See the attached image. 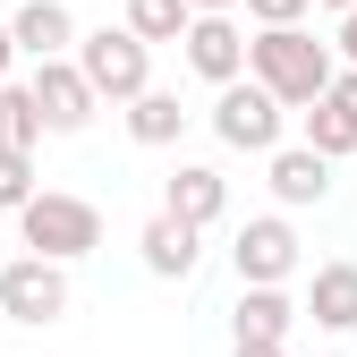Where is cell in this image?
<instances>
[{"label": "cell", "mask_w": 357, "mask_h": 357, "mask_svg": "<svg viewBox=\"0 0 357 357\" xmlns=\"http://www.w3.org/2000/svg\"><path fill=\"white\" fill-rule=\"evenodd\" d=\"M0 315L26 324V332L60 324L68 315V264H52V255H9V264H0Z\"/></svg>", "instance_id": "cell-5"}, {"label": "cell", "mask_w": 357, "mask_h": 357, "mask_svg": "<svg viewBox=\"0 0 357 357\" xmlns=\"http://www.w3.org/2000/svg\"><path fill=\"white\" fill-rule=\"evenodd\" d=\"M315 9H357V0H315Z\"/></svg>", "instance_id": "cell-25"}, {"label": "cell", "mask_w": 357, "mask_h": 357, "mask_svg": "<svg viewBox=\"0 0 357 357\" xmlns=\"http://www.w3.org/2000/svg\"><path fill=\"white\" fill-rule=\"evenodd\" d=\"M17 238L26 255H52V264H77V255H94L102 247V213L85 204V196H60V188H34L17 204Z\"/></svg>", "instance_id": "cell-2"}, {"label": "cell", "mask_w": 357, "mask_h": 357, "mask_svg": "<svg viewBox=\"0 0 357 357\" xmlns=\"http://www.w3.org/2000/svg\"><path fill=\"white\" fill-rule=\"evenodd\" d=\"M26 94H34V119H43V137H85V128H94V111H102V94L85 85V68H77L68 52H60V60H34Z\"/></svg>", "instance_id": "cell-6"}, {"label": "cell", "mask_w": 357, "mask_h": 357, "mask_svg": "<svg viewBox=\"0 0 357 357\" xmlns=\"http://www.w3.org/2000/svg\"><path fill=\"white\" fill-rule=\"evenodd\" d=\"M289 324H298V306H289L281 281H238V306H230L238 340H289Z\"/></svg>", "instance_id": "cell-14"}, {"label": "cell", "mask_w": 357, "mask_h": 357, "mask_svg": "<svg viewBox=\"0 0 357 357\" xmlns=\"http://www.w3.org/2000/svg\"><path fill=\"white\" fill-rule=\"evenodd\" d=\"M188 9H238V0H188Z\"/></svg>", "instance_id": "cell-24"}, {"label": "cell", "mask_w": 357, "mask_h": 357, "mask_svg": "<svg viewBox=\"0 0 357 357\" xmlns=\"http://www.w3.org/2000/svg\"><path fill=\"white\" fill-rule=\"evenodd\" d=\"M9 43L26 60H60L68 43H77V17H68V0H17V17H9Z\"/></svg>", "instance_id": "cell-13"}, {"label": "cell", "mask_w": 357, "mask_h": 357, "mask_svg": "<svg viewBox=\"0 0 357 357\" xmlns=\"http://www.w3.org/2000/svg\"><path fill=\"white\" fill-rule=\"evenodd\" d=\"M298 315H315L324 332H357V264H315Z\"/></svg>", "instance_id": "cell-15"}, {"label": "cell", "mask_w": 357, "mask_h": 357, "mask_svg": "<svg viewBox=\"0 0 357 357\" xmlns=\"http://www.w3.org/2000/svg\"><path fill=\"white\" fill-rule=\"evenodd\" d=\"M264 162H273L264 178H273V196H281L289 213H298V204H324V196H332V162H324L315 145H273Z\"/></svg>", "instance_id": "cell-12"}, {"label": "cell", "mask_w": 357, "mask_h": 357, "mask_svg": "<svg viewBox=\"0 0 357 357\" xmlns=\"http://www.w3.org/2000/svg\"><path fill=\"white\" fill-rule=\"evenodd\" d=\"M34 196V153H0V213H17Z\"/></svg>", "instance_id": "cell-19"}, {"label": "cell", "mask_w": 357, "mask_h": 357, "mask_svg": "<svg viewBox=\"0 0 357 357\" xmlns=\"http://www.w3.org/2000/svg\"><path fill=\"white\" fill-rule=\"evenodd\" d=\"M188 17H196L188 0H128V17H119V26L137 34V43H178V34H188Z\"/></svg>", "instance_id": "cell-18"}, {"label": "cell", "mask_w": 357, "mask_h": 357, "mask_svg": "<svg viewBox=\"0 0 357 357\" xmlns=\"http://www.w3.org/2000/svg\"><path fill=\"white\" fill-rule=\"evenodd\" d=\"M178 43H188V68H196L204 85L247 77V26H238V9H196Z\"/></svg>", "instance_id": "cell-7"}, {"label": "cell", "mask_w": 357, "mask_h": 357, "mask_svg": "<svg viewBox=\"0 0 357 357\" xmlns=\"http://www.w3.org/2000/svg\"><path fill=\"white\" fill-rule=\"evenodd\" d=\"M230 264H238V281H289L298 273V230L281 213H255V221H238Z\"/></svg>", "instance_id": "cell-9"}, {"label": "cell", "mask_w": 357, "mask_h": 357, "mask_svg": "<svg viewBox=\"0 0 357 357\" xmlns=\"http://www.w3.org/2000/svg\"><path fill=\"white\" fill-rule=\"evenodd\" d=\"M9 60H17V43H9V26H0V77H9Z\"/></svg>", "instance_id": "cell-23"}, {"label": "cell", "mask_w": 357, "mask_h": 357, "mask_svg": "<svg viewBox=\"0 0 357 357\" xmlns=\"http://www.w3.org/2000/svg\"><path fill=\"white\" fill-rule=\"evenodd\" d=\"M298 119H306V145H315L324 162H349L357 153V68H332V85Z\"/></svg>", "instance_id": "cell-8"}, {"label": "cell", "mask_w": 357, "mask_h": 357, "mask_svg": "<svg viewBox=\"0 0 357 357\" xmlns=\"http://www.w3.org/2000/svg\"><path fill=\"white\" fill-rule=\"evenodd\" d=\"M68 52H77L85 85H94L102 102H128V94H145V85H153V43H137L128 26H94V34H77Z\"/></svg>", "instance_id": "cell-3"}, {"label": "cell", "mask_w": 357, "mask_h": 357, "mask_svg": "<svg viewBox=\"0 0 357 357\" xmlns=\"http://www.w3.org/2000/svg\"><path fill=\"white\" fill-rule=\"evenodd\" d=\"M43 145V119H34V94L0 77V153H34Z\"/></svg>", "instance_id": "cell-17"}, {"label": "cell", "mask_w": 357, "mask_h": 357, "mask_svg": "<svg viewBox=\"0 0 357 357\" xmlns=\"http://www.w3.org/2000/svg\"><path fill=\"white\" fill-rule=\"evenodd\" d=\"M178 128H188V102L145 85V94H128V137L137 145H178Z\"/></svg>", "instance_id": "cell-16"}, {"label": "cell", "mask_w": 357, "mask_h": 357, "mask_svg": "<svg viewBox=\"0 0 357 357\" xmlns=\"http://www.w3.org/2000/svg\"><path fill=\"white\" fill-rule=\"evenodd\" d=\"M332 68H340L332 43L306 34V17H298V26H255V34H247V77H255L281 111H306V102L332 85Z\"/></svg>", "instance_id": "cell-1"}, {"label": "cell", "mask_w": 357, "mask_h": 357, "mask_svg": "<svg viewBox=\"0 0 357 357\" xmlns=\"http://www.w3.org/2000/svg\"><path fill=\"white\" fill-rule=\"evenodd\" d=\"M332 60H349V68H357V9H340V43H332Z\"/></svg>", "instance_id": "cell-21"}, {"label": "cell", "mask_w": 357, "mask_h": 357, "mask_svg": "<svg viewBox=\"0 0 357 357\" xmlns=\"http://www.w3.org/2000/svg\"><path fill=\"white\" fill-rule=\"evenodd\" d=\"M196 238H204V230H188L178 213H153L145 230H137V255H145V273H153V281H188V273H196V255H204Z\"/></svg>", "instance_id": "cell-11"}, {"label": "cell", "mask_w": 357, "mask_h": 357, "mask_svg": "<svg viewBox=\"0 0 357 357\" xmlns=\"http://www.w3.org/2000/svg\"><path fill=\"white\" fill-rule=\"evenodd\" d=\"M324 357H340V349H324Z\"/></svg>", "instance_id": "cell-26"}, {"label": "cell", "mask_w": 357, "mask_h": 357, "mask_svg": "<svg viewBox=\"0 0 357 357\" xmlns=\"http://www.w3.org/2000/svg\"><path fill=\"white\" fill-rule=\"evenodd\" d=\"M281 128H289V111L264 94L255 77L213 85V137L230 145V153H273V145H281Z\"/></svg>", "instance_id": "cell-4"}, {"label": "cell", "mask_w": 357, "mask_h": 357, "mask_svg": "<svg viewBox=\"0 0 357 357\" xmlns=\"http://www.w3.org/2000/svg\"><path fill=\"white\" fill-rule=\"evenodd\" d=\"M230 357H289V340H238Z\"/></svg>", "instance_id": "cell-22"}, {"label": "cell", "mask_w": 357, "mask_h": 357, "mask_svg": "<svg viewBox=\"0 0 357 357\" xmlns=\"http://www.w3.org/2000/svg\"><path fill=\"white\" fill-rule=\"evenodd\" d=\"M238 9H247L255 26H298L306 9H315V0H238Z\"/></svg>", "instance_id": "cell-20"}, {"label": "cell", "mask_w": 357, "mask_h": 357, "mask_svg": "<svg viewBox=\"0 0 357 357\" xmlns=\"http://www.w3.org/2000/svg\"><path fill=\"white\" fill-rule=\"evenodd\" d=\"M0 264H9V255H0Z\"/></svg>", "instance_id": "cell-27"}, {"label": "cell", "mask_w": 357, "mask_h": 357, "mask_svg": "<svg viewBox=\"0 0 357 357\" xmlns=\"http://www.w3.org/2000/svg\"><path fill=\"white\" fill-rule=\"evenodd\" d=\"M162 213H178L188 230H213V221L230 213V178H221L213 162H178L162 178Z\"/></svg>", "instance_id": "cell-10"}]
</instances>
